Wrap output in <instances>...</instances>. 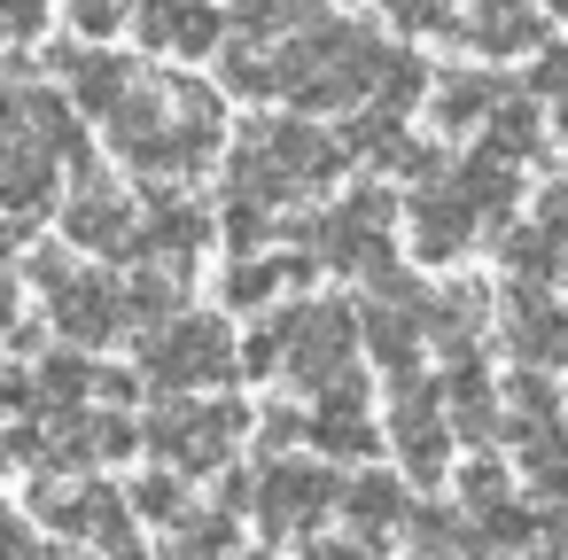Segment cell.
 <instances>
[{"label":"cell","instance_id":"obj_1","mask_svg":"<svg viewBox=\"0 0 568 560\" xmlns=\"http://www.w3.org/2000/svg\"><path fill=\"white\" fill-rule=\"evenodd\" d=\"M351 327L358 319L343 304H304V312H288V319H273L265 335L242 343V374H288L304 389H335V381L358 374V335Z\"/></svg>","mask_w":568,"mask_h":560},{"label":"cell","instance_id":"obj_2","mask_svg":"<svg viewBox=\"0 0 568 560\" xmlns=\"http://www.w3.org/2000/svg\"><path fill=\"white\" fill-rule=\"evenodd\" d=\"M335 172H343V149H335L327 133H312V125H250L242 149H234V187H257V195H273V203L312 195V187H327Z\"/></svg>","mask_w":568,"mask_h":560},{"label":"cell","instance_id":"obj_3","mask_svg":"<svg viewBox=\"0 0 568 560\" xmlns=\"http://www.w3.org/2000/svg\"><path fill=\"white\" fill-rule=\"evenodd\" d=\"M141 374L156 389H211V381H234L242 374V343L211 312H164L141 335Z\"/></svg>","mask_w":568,"mask_h":560},{"label":"cell","instance_id":"obj_4","mask_svg":"<svg viewBox=\"0 0 568 560\" xmlns=\"http://www.w3.org/2000/svg\"><path fill=\"white\" fill-rule=\"evenodd\" d=\"M242 428H250V413H242L234 397H187V389H172V405H156L141 436H149V451H156L164 467H180V475H211V467L234 459Z\"/></svg>","mask_w":568,"mask_h":560},{"label":"cell","instance_id":"obj_5","mask_svg":"<svg viewBox=\"0 0 568 560\" xmlns=\"http://www.w3.org/2000/svg\"><path fill=\"white\" fill-rule=\"evenodd\" d=\"M32 281H40V296L55 304V335H71V343H110V335L125 327V288H118L110 273H79L71 257L40 250V257H32Z\"/></svg>","mask_w":568,"mask_h":560},{"label":"cell","instance_id":"obj_6","mask_svg":"<svg viewBox=\"0 0 568 560\" xmlns=\"http://www.w3.org/2000/svg\"><path fill=\"white\" fill-rule=\"evenodd\" d=\"M312 257L335 273H389V195H351L312 218Z\"/></svg>","mask_w":568,"mask_h":560},{"label":"cell","instance_id":"obj_7","mask_svg":"<svg viewBox=\"0 0 568 560\" xmlns=\"http://www.w3.org/2000/svg\"><path fill=\"white\" fill-rule=\"evenodd\" d=\"M335 498H343L335 475L312 467V459H273V467L257 475V490H250V506H257V521H265L273 537H304V529H320Z\"/></svg>","mask_w":568,"mask_h":560},{"label":"cell","instance_id":"obj_8","mask_svg":"<svg viewBox=\"0 0 568 560\" xmlns=\"http://www.w3.org/2000/svg\"><path fill=\"white\" fill-rule=\"evenodd\" d=\"M63 234H71L79 250H94V257H118V250H141V211H133L125 187L79 180L71 203H63Z\"/></svg>","mask_w":568,"mask_h":560},{"label":"cell","instance_id":"obj_9","mask_svg":"<svg viewBox=\"0 0 568 560\" xmlns=\"http://www.w3.org/2000/svg\"><path fill=\"white\" fill-rule=\"evenodd\" d=\"M389 436H397V459H405L413 475H444V467H452V436H459L452 413H444V389H436V381H428V389L413 381V389L397 397Z\"/></svg>","mask_w":568,"mask_h":560},{"label":"cell","instance_id":"obj_10","mask_svg":"<svg viewBox=\"0 0 568 560\" xmlns=\"http://www.w3.org/2000/svg\"><path fill=\"white\" fill-rule=\"evenodd\" d=\"M475 203H467V187L452 180V187H420L413 195V250L428 257V265H452L467 242H475Z\"/></svg>","mask_w":568,"mask_h":560},{"label":"cell","instance_id":"obj_11","mask_svg":"<svg viewBox=\"0 0 568 560\" xmlns=\"http://www.w3.org/2000/svg\"><path fill=\"white\" fill-rule=\"evenodd\" d=\"M498 319H506V350H514L521 366H560V358H568V312L545 304L537 288H514Z\"/></svg>","mask_w":568,"mask_h":560},{"label":"cell","instance_id":"obj_12","mask_svg":"<svg viewBox=\"0 0 568 560\" xmlns=\"http://www.w3.org/2000/svg\"><path fill=\"white\" fill-rule=\"evenodd\" d=\"M48 195H55V149H40L32 133H9V125H0V211H9V218H32Z\"/></svg>","mask_w":568,"mask_h":560},{"label":"cell","instance_id":"obj_13","mask_svg":"<svg viewBox=\"0 0 568 560\" xmlns=\"http://www.w3.org/2000/svg\"><path fill=\"white\" fill-rule=\"evenodd\" d=\"M312 444L335 451V459H366V451H374V420H366L358 374L335 381V389H320V405H312Z\"/></svg>","mask_w":568,"mask_h":560},{"label":"cell","instance_id":"obj_14","mask_svg":"<svg viewBox=\"0 0 568 560\" xmlns=\"http://www.w3.org/2000/svg\"><path fill=\"white\" fill-rule=\"evenodd\" d=\"M312 273V257H234L226 265V281H219V296L234 304V312H257V304H273L288 281H304Z\"/></svg>","mask_w":568,"mask_h":560},{"label":"cell","instance_id":"obj_15","mask_svg":"<svg viewBox=\"0 0 568 560\" xmlns=\"http://www.w3.org/2000/svg\"><path fill=\"white\" fill-rule=\"evenodd\" d=\"M141 250H149L164 273H187V257L203 250V211H187V203H156V211L141 218Z\"/></svg>","mask_w":568,"mask_h":560},{"label":"cell","instance_id":"obj_16","mask_svg":"<svg viewBox=\"0 0 568 560\" xmlns=\"http://www.w3.org/2000/svg\"><path fill=\"white\" fill-rule=\"evenodd\" d=\"M219 40L211 9H195V0H149V48H180V55H203Z\"/></svg>","mask_w":568,"mask_h":560},{"label":"cell","instance_id":"obj_17","mask_svg":"<svg viewBox=\"0 0 568 560\" xmlns=\"http://www.w3.org/2000/svg\"><path fill=\"white\" fill-rule=\"evenodd\" d=\"M343 513H351V529H358V537H382V529H397V521H405V490H397L389 475H358V482L343 490Z\"/></svg>","mask_w":568,"mask_h":560},{"label":"cell","instance_id":"obj_18","mask_svg":"<svg viewBox=\"0 0 568 560\" xmlns=\"http://www.w3.org/2000/svg\"><path fill=\"white\" fill-rule=\"evenodd\" d=\"M172 560H242V529L226 513H187L172 529Z\"/></svg>","mask_w":568,"mask_h":560},{"label":"cell","instance_id":"obj_19","mask_svg":"<svg viewBox=\"0 0 568 560\" xmlns=\"http://www.w3.org/2000/svg\"><path fill=\"white\" fill-rule=\"evenodd\" d=\"M63 71L79 79V102H87V110H118V102L133 94V71H125V63H110V55H71Z\"/></svg>","mask_w":568,"mask_h":560},{"label":"cell","instance_id":"obj_20","mask_svg":"<svg viewBox=\"0 0 568 560\" xmlns=\"http://www.w3.org/2000/svg\"><path fill=\"white\" fill-rule=\"evenodd\" d=\"M483 102H498V94H490L483 79H444V125H467V118H475Z\"/></svg>","mask_w":568,"mask_h":560},{"label":"cell","instance_id":"obj_21","mask_svg":"<svg viewBox=\"0 0 568 560\" xmlns=\"http://www.w3.org/2000/svg\"><path fill=\"white\" fill-rule=\"evenodd\" d=\"M133 506L156 513V521H180V467H172V475H149V482L133 490Z\"/></svg>","mask_w":568,"mask_h":560},{"label":"cell","instance_id":"obj_22","mask_svg":"<svg viewBox=\"0 0 568 560\" xmlns=\"http://www.w3.org/2000/svg\"><path fill=\"white\" fill-rule=\"evenodd\" d=\"M475 40H483V48H529V17H514V9H498V17H490V9H483Z\"/></svg>","mask_w":568,"mask_h":560},{"label":"cell","instance_id":"obj_23","mask_svg":"<svg viewBox=\"0 0 568 560\" xmlns=\"http://www.w3.org/2000/svg\"><path fill=\"white\" fill-rule=\"evenodd\" d=\"M250 32H288V24H304L312 17V0H250Z\"/></svg>","mask_w":568,"mask_h":560},{"label":"cell","instance_id":"obj_24","mask_svg":"<svg viewBox=\"0 0 568 560\" xmlns=\"http://www.w3.org/2000/svg\"><path fill=\"white\" fill-rule=\"evenodd\" d=\"M389 17L405 32H428V24H444V0H389Z\"/></svg>","mask_w":568,"mask_h":560},{"label":"cell","instance_id":"obj_25","mask_svg":"<svg viewBox=\"0 0 568 560\" xmlns=\"http://www.w3.org/2000/svg\"><path fill=\"white\" fill-rule=\"evenodd\" d=\"M537 226L568 250V187H545V203H537Z\"/></svg>","mask_w":568,"mask_h":560},{"label":"cell","instance_id":"obj_26","mask_svg":"<svg viewBox=\"0 0 568 560\" xmlns=\"http://www.w3.org/2000/svg\"><path fill=\"white\" fill-rule=\"evenodd\" d=\"M0 560H32V529H24V513H9V506H0Z\"/></svg>","mask_w":568,"mask_h":560},{"label":"cell","instance_id":"obj_27","mask_svg":"<svg viewBox=\"0 0 568 560\" xmlns=\"http://www.w3.org/2000/svg\"><path fill=\"white\" fill-rule=\"evenodd\" d=\"M71 17H79L87 32H110V24L125 17V0H71Z\"/></svg>","mask_w":568,"mask_h":560},{"label":"cell","instance_id":"obj_28","mask_svg":"<svg viewBox=\"0 0 568 560\" xmlns=\"http://www.w3.org/2000/svg\"><path fill=\"white\" fill-rule=\"evenodd\" d=\"M304 560H366V552H358V544H312Z\"/></svg>","mask_w":568,"mask_h":560},{"label":"cell","instance_id":"obj_29","mask_svg":"<svg viewBox=\"0 0 568 560\" xmlns=\"http://www.w3.org/2000/svg\"><path fill=\"white\" fill-rule=\"evenodd\" d=\"M0 405H24V381L17 374H0Z\"/></svg>","mask_w":568,"mask_h":560},{"label":"cell","instance_id":"obj_30","mask_svg":"<svg viewBox=\"0 0 568 560\" xmlns=\"http://www.w3.org/2000/svg\"><path fill=\"white\" fill-rule=\"evenodd\" d=\"M17 451H24L17 436H0V475H9V467H17Z\"/></svg>","mask_w":568,"mask_h":560},{"label":"cell","instance_id":"obj_31","mask_svg":"<svg viewBox=\"0 0 568 560\" xmlns=\"http://www.w3.org/2000/svg\"><path fill=\"white\" fill-rule=\"evenodd\" d=\"M560 141H568V102H560Z\"/></svg>","mask_w":568,"mask_h":560},{"label":"cell","instance_id":"obj_32","mask_svg":"<svg viewBox=\"0 0 568 560\" xmlns=\"http://www.w3.org/2000/svg\"><path fill=\"white\" fill-rule=\"evenodd\" d=\"M242 560H273V552H242Z\"/></svg>","mask_w":568,"mask_h":560},{"label":"cell","instance_id":"obj_33","mask_svg":"<svg viewBox=\"0 0 568 560\" xmlns=\"http://www.w3.org/2000/svg\"><path fill=\"white\" fill-rule=\"evenodd\" d=\"M428 560H452V552H428Z\"/></svg>","mask_w":568,"mask_h":560},{"label":"cell","instance_id":"obj_34","mask_svg":"<svg viewBox=\"0 0 568 560\" xmlns=\"http://www.w3.org/2000/svg\"><path fill=\"white\" fill-rule=\"evenodd\" d=\"M537 560H545V552H537ZM552 560H560V552H552Z\"/></svg>","mask_w":568,"mask_h":560}]
</instances>
